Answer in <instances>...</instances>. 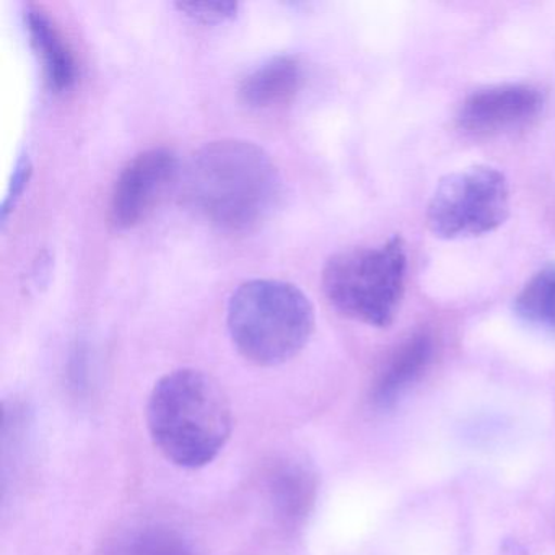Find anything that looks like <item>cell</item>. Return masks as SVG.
I'll list each match as a JSON object with an SVG mask.
<instances>
[{
    "mask_svg": "<svg viewBox=\"0 0 555 555\" xmlns=\"http://www.w3.org/2000/svg\"><path fill=\"white\" fill-rule=\"evenodd\" d=\"M184 203L230 232L255 229L281 199L274 160L255 142L222 139L194 152L183 170Z\"/></svg>",
    "mask_w": 555,
    "mask_h": 555,
    "instance_id": "obj_1",
    "label": "cell"
},
{
    "mask_svg": "<svg viewBox=\"0 0 555 555\" xmlns=\"http://www.w3.org/2000/svg\"><path fill=\"white\" fill-rule=\"evenodd\" d=\"M147 427L170 463L197 469L212 463L229 441L232 409L216 379L199 370H177L155 385Z\"/></svg>",
    "mask_w": 555,
    "mask_h": 555,
    "instance_id": "obj_2",
    "label": "cell"
},
{
    "mask_svg": "<svg viewBox=\"0 0 555 555\" xmlns=\"http://www.w3.org/2000/svg\"><path fill=\"white\" fill-rule=\"evenodd\" d=\"M227 324L238 352L261 366L294 359L314 330L313 305L288 282L255 279L236 288Z\"/></svg>",
    "mask_w": 555,
    "mask_h": 555,
    "instance_id": "obj_3",
    "label": "cell"
},
{
    "mask_svg": "<svg viewBox=\"0 0 555 555\" xmlns=\"http://www.w3.org/2000/svg\"><path fill=\"white\" fill-rule=\"evenodd\" d=\"M405 271L408 256L401 236L379 246L346 249L324 264V295L344 317L388 327L401 307Z\"/></svg>",
    "mask_w": 555,
    "mask_h": 555,
    "instance_id": "obj_4",
    "label": "cell"
},
{
    "mask_svg": "<svg viewBox=\"0 0 555 555\" xmlns=\"http://www.w3.org/2000/svg\"><path fill=\"white\" fill-rule=\"evenodd\" d=\"M508 214L505 175L476 165L441 178L428 203L427 223L438 238H469L499 229Z\"/></svg>",
    "mask_w": 555,
    "mask_h": 555,
    "instance_id": "obj_5",
    "label": "cell"
},
{
    "mask_svg": "<svg viewBox=\"0 0 555 555\" xmlns=\"http://www.w3.org/2000/svg\"><path fill=\"white\" fill-rule=\"evenodd\" d=\"M178 158L167 147L149 149L128 162L109 199V217L118 229H131L160 203L178 177Z\"/></svg>",
    "mask_w": 555,
    "mask_h": 555,
    "instance_id": "obj_6",
    "label": "cell"
},
{
    "mask_svg": "<svg viewBox=\"0 0 555 555\" xmlns=\"http://www.w3.org/2000/svg\"><path fill=\"white\" fill-rule=\"evenodd\" d=\"M544 99L528 83H502L470 93L461 106L457 122L467 134L490 138L525 128L542 112Z\"/></svg>",
    "mask_w": 555,
    "mask_h": 555,
    "instance_id": "obj_7",
    "label": "cell"
},
{
    "mask_svg": "<svg viewBox=\"0 0 555 555\" xmlns=\"http://www.w3.org/2000/svg\"><path fill=\"white\" fill-rule=\"evenodd\" d=\"M25 25L50 89L54 92L69 90L79 79V63L60 25L44 9L34 4L25 11Z\"/></svg>",
    "mask_w": 555,
    "mask_h": 555,
    "instance_id": "obj_8",
    "label": "cell"
},
{
    "mask_svg": "<svg viewBox=\"0 0 555 555\" xmlns=\"http://www.w3.org/2000/svg\"><path fill=\"white\" fill-rule=\"evenodd\" d=\"M304 82V66L291 54L271 57L242 80L240 96L253 108H274L292 102Z\"/></svg>",
    "mask_w": 555,
    "mask_h": 555,
    "instance_id": "obj_9",
    "label": "cell"
},
{
    "mask_svg": "<svg viewBox=\"0 0 555 555\" xmlns=\"http://www.w3.org/2000/svg\"><path fill=\"white\" fill-rule=\"evenodd\" d=\"M435 352L434 337L428 333H415L409 336L392 352L379 373L373 399L378 404L388 405L395 402L409 386L414 385L422 373L430 365Z\"/></svg>",
    "mask_w": 555,
    "mask_h": 555,
    "instance_id": "obj_10",
    "label": "cell"
},
{
    "mask_svg": "<svg viewBox=\"0 0 555 555\" xmlns=\"http://www.w3.org/2000/svg\"><path fill=\"white\" fill-rule=\"evenodd\" d=\"M513 310L542 333L555 334V262L539 269L516 295Z\"/></svg>",
    "mask_w": 555,
    "mask_h": 555,
    "instance_id": "obj_11",
    "label": "cell"
},
{
    "mask_svg": "<svg viewBox=\"0 0 555 555\" xmlns=\"http://www.w3.org/2000/svg\"><path fill=\"white\" fill-rule=\"evenodd\" d=\"M275 508L288 519L300 518L308 512L314 496L311 474L295 464L278 467L269 480Z\"/></svg>",
    "mask_w": 555,
    "mask_h": 555,
    "instance_id": "obj_12",
    "label": "cell"
},
{
    "mask_svg": "<svg viewBox=\"0 0 555 555\" xmlns=\"http://www.w3.org/2000/svg\"><path fill=\"white\" fill-rule=\"evenodd\" d=\"M122 555H191V551L175 532L147 529L129 539Z\"/></svg>",
    "mask_w": 555,
    "mask_h": 555,
    "instance_id": "obj_13",
    "label": "cell"
},
{
    "mask_svg": "<svg viewBox=\"0 0 555 555\" xmlns=\"http://www.w3.org/2000/svg\"><path fill=\"white\" fill-rule=\"evenodd\" d=\"M177 8L188 17L206 22V24L227 21L238 11V4L235 2H180Z\"/></svg>",
    "mask_w": 555,
    "mask_h": 555,
    "instance_id": "obj_14",
    "label": "cell"
},
{
    "mask_svg": "<svg viewBox=\"0 0 555 555\" xmlns=\"http://www.w3.org/2000/svg\"><path fill=\"white\" fill-rule=\"evenodd\" d=\"M30 160H28V157H22V160L18 162L17 170H15L14 180H12L11 190H9L8 199L4 203V209H2V220L8 219L12 207L15 206L21 194L24 193L25 186H27L28 180H30Z\"/></svg>",
    "mask_w": 555,
    "mask_h": 555,
    "instance_id": "obj_15",
    "label": "cell"
}]
</instances>
